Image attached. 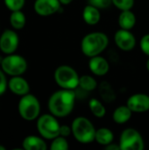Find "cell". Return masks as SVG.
Here are the masks:
<instances>
[{"instance_id": "obj_14", "label": "cell", "mask_w": 149, "mask_h": 150, "mask_svg": "<svg viewBox=\"0 0 149 150\" xmlns=\"http://www.w3.org/2000/svg\"><path fill=\"white\" fill-rule=\"evenodd\" d=\"M8 87L12 93L18 96H24L29 93L30 86L28 82L21 76H13L8 83Z\"/></svg>"}, {"instance_id": "obj_9", "label": "cell", "mask_w": 149, "mask_h": 150, "mask_svg": "<svg viewBox=\"0 0 149 150\" xmlns=\"http://www.w3.org/2000/svg\"><path fill=\"white\" fill-rule=\"evenodd\" d=\"M114 42L116 46L122 51H131L136 47L135 35L130 31L126 29H119L114 34Z\"/></svg>"}, {"instance_id": "obj_2", "label": "cell", "mask_w": 149, "mask_h": 150, "mask_svg": "<svg viewBox=\"0 0 149 150\" xmlns=\"http://www.w3.org/2000/svg\"><path fill=\"white\" fill-rule=\"evenodd\" d=\"M109 42V38L105 33L92 32L82 39L81 51L89 58L100 55L107 48Z\"/></svg>"}, {"instance_id": "obj_19", "label": "cell", "mask_w": 149, "mask_h": 150, "mask_svg": "<svg viewBox=\"0 0 149 150\" xmlns=\"http://www.w3.org/2000/svg\"><path fill=\"white\" fill-rule=\"evenodd\" d=\"M114 134L113 132L107 127H100L96 130L95 134V142L97 144L105 147L106 145L113 142Z\"/></svg>"}, {"instance_id": "obj_16", "label": "cell", "mask_w": 149, "mask_h": 150, "mask_svg": "<svg viewBox=\"0 0 149 150\" xmlns=\"http://www.w3.org/2000/svg\"><path fill=\"white\" fill-rule=\"evenodd\" d=\"M118 24L122 29L132 30L136 25V15L131 10L120 11L118 18Z\"/></svg>"}, {"instance_id": "obj_31", "label": "cell", "mask_w": 149, "mask_h": 150, "mask_svg": "<svg viewBox=\"0 0 149 150\" xmlns=\"http://www.w3.org/2000/svg\"><path fill=\"white\" fill-rule=\"evenodd\" d=\"M105 150H119L120 149V147H119V144H117V143H114V142H112L108 145H106L105 147Z\"/></svg>"}, {"instance_id": "obj_23", "label": "cell", "mask_w": 149, "mask_h": 150, "mask_svg": "<svg viewBox=\"0 0 149 150\" xmlns=\"http://www.w3.org/2000/svg\"><path fill=\"white\" fill-rule=\"evenodd\" d=\"M98 86L97 80L90 75H83L80 76L79 87L85 91H92Z\"/></svg>"}, {"instance_id": "obj_20", "label": "cell", "mask_w": 149, "mask_h": 150, "mask_svg": "<svg viewBox=\"0 0 149 150\" xmlns=\"http://www.w3.org/2000/svg\"><path fill=\"white\" fill-rule=\"evenodd\" d=\"M99 93L101 98L106 103H112L116 99L115 91L108 82H102L99 84Z\"/></svg>"}, {"instance_id": "obj_33", "label": "cell", "mask_w": 149, "mask_h": 150, "mask_svg": "<svg viewBox=\"0 0 149 150\" xmlns=\"http://www.w3.org/2000/svg\"><path fill=\"white\" fill-rule=\"evenodd\" d=\"M146 68H147L148 71L149 72V56H148V61H147V62H146Z\"/></svg>"}, {"instance_id": "obj_8", "label": "cell", "mask_w": 149, "mask_h": 150, "mask_svg": "<svg viewBox=\"0 0 149 150\" xmlns=\"http://www.w3.org/2000/svg\"><path fill=\"white\" fill-rule=\"evenodd\" d=\"M2 70L11 76L23 75L27 69L26 60L18 54H7L1 62Z\"/></svg>"}, {"instance_id": "obj_26", "label": "cell", "mask_w": 149, "mask_h": 150, "mask_svg": "<svg viewBox=\"0 0 149 150\" xmlns=\"http://www.w3.org/2000/svg\"><path fill=\"white\" fill-rule=\"evenodd\" d=\"M25 0H4V4L11 11H19L25 5Z\"/></svg>"}, {"instance_id": "obj_5", "label": "cell", "mask_w": 149, "mask_h": 150, "mask_svg": "<svg viewBox=\"0 0 149 150\" xmlns=\"http://www.w3.org/2000/svg\"><path fill=\"white\" fill-rule=\"evenodd\" d=\"M36 127L40 136L46 140L52 141L60 135L61 125L57 120V117L51 113L40 116L37 120Z\"/></svg>"}, {"instance_id": "obj_34", "label": "cell", "mask_w": 149, "mask_h": 150, "mask_svg": "<svg viewBox=\"0 0 149 150\" xmlns=\"http://www.w3.org/2000/svg\"><path fill=\"white\" fill-rule=\"evenodd\" d=\"M0 150H5V148L2 145H0Z\"/></svg>"}, {"instance_id": "obj_11", "label": "cell", "mask_w": 149, "mask_h": 150, "mask_svg": "<svg viewBox=\"0 0 149 150\" xmlns=\"http://www.w3.org/2000/svg\"><path fill=\"white\" fill-rule=\"evenodd\" d=\"M33 8L38 15L47 17L58 12L61 9V4L59 0H35Z\"/></svg>"}, {"instance_id": "obj_18", "label": "cell", "mask_w": 149, "mask_h": 150, "mask_svg": "<svg viewBox=\"0 0 149 150\" xmlns=\"http://www.w3.org/2000/svg\"><path fill=\"white\" fill-rule=\"evenodd\" d=\"M133 115V111L126 105L118 106L112 113V120L118 125H124L130 120Z\"/></svg>"}, {"instance_id": "obj_21", "label": "cell", "mask_w": 149, "mask_h": 150, "mask_svg": "<svg viewBox=\"0 0 149 150\" xmlns=\"http://www.w3.org/2000/svg\"><path fill=\"white\" fill-rule=\"evenodd\" d=\"M89 108L90 112L98 119L104 118L106 114V108L104 104L97 98H91L89 101Z\"/></svg>"}, {"instance_id": "obj_3", "label": "cell", "mask_w": 149, "mask_h": 150, "mask_svg": "<svg viewBox=\"0 0 149 150\" xmlns=\"http://www.w3.org/2000/svg\"><path fill=\"white\" fill-rule=\"evenodd\" d=\"M72 135L82 144H90L95 141L96 128L92 122L85 117L79 116L74 119L71 124Z\"/></svg>"}, {"instance_id": "obj_29", "label": "cell", "mask_w": 149, "mask_h": 150, "mask_svg": "<svg viewBox=\"0 0 149 150\" xmlns=\"http://www.w3.org/2000/svg\"><path fill=\"white\" fill-rule=\"evenodd\" d=\"M7 81H6V77L4 76V72L3 70H0V96H2L6 89H7Z\"/></svg>"}, {"instance_id": "obj_32", "label": "cell", "mask_w": 149, "mask_h": 150, "mask_svg": "<svg viewBox=\"0 0 149 150\" xmlns=\"http://www.w3.org/2000/svg\"><path fill=\"white\" fill-rule=\"evenodd\" d=\"M60 3L61 4V5H68L70 4L74 0H59Z\"/></svg>"}, {"instance_id": "obj_7", "label": "cell", "mask_w": 149, "mask_h": 150, "mask_svg": "<svg viewBox=\"0 0 149 150\" xmlns=\"http://www.w3.org/2000/svg\"><path fill=\"white\" fill-rule=\"evenodd\" d=\"M119 144L122 150H143L145 149V142L141 134L133 127H128L122 131Z\"/></svg>"}, {"instance_id": "obj_27", "label": "cell", "mask_w": 149, "mask_h": 150, "mask_svg": "<svg viewBox=\"0 0 149 150\" xmlns=\"http://www.w3.org/2000/svg\"><path fill=\"white\" fill-rule=\"evenodd\" d=\"M88 4H91L97 8L100 9H106L112 4V0H88Z\"/></svg>"}, {"instance_id": "obj_22", "label": "cell", "mask_w": 149, "mask_h": 150, "mask_svg": "<svg viewBox=\"0 0 149 150\" xmlns=\"http://www.w3.org/2000/svg\"><path fill=\"white\" fill-rule=\"evenodd\" d=\"M25 22H26L25 15L20 10L11 11V14L10 16V23L14 29L16 30L22 29L25 25Z\"/></svg>"}, {"instance_id": "obj_25", "label": "cell", "mask_w": 149, "mask_h": 150, "mask_svg": "<svg viewBox=\"0 0 149 150\" xmlns=\"http://www.w3.org/2000/svg\"><path fill=\"white\" fill-rule=\"evenodd\" d=\"M112 4L120 11L132 10L134 6L135 0H112Z\"/></svg>"}, {"instance_id": "obj_17", "label": "cell", "mask_w": 149, "mask_h": 150, "mask_svg": "<svg viewBox=\"0 0 149 150\" xmlns=\"http://www.w3.org/2000/svg\"><path fill=\"white\" fill-rule=\"evenodd\" d=\"M22 146L25 150H46L47 149L44 138L36 135H29L25 137L22 142Z\"/></svg>"}, {"instance_id": "obj_28", "label": "cell", "mask_w": 149, "mask_h": 150, "mask_svg": "<svg viewBox=\"0 0 149 150\" xmlns=\"http://www.w3.org/2000/svg\"><path fill=\"white\" fill-rule=\"evenodd\" d=\"M140 47L144 54L149 56V33L142 36L140 41Z\"/></svg>"}, {"instance_id": "obj_1", "label": "cell", "mask_w": 149, "mask_h": 150, "mask_svg": "<svg viewBox=\"0 0 149 150\" xmlns=\"http://www.w3.org/2000/svg\"><path fill=\"white\" fill-rule=\"evenodd\" d=\"M76 98L74 90L61 89L50 96L47 102L48 110L57 118L68 117L74 110Z\"/></svg>"}, {"instance_id": "obj_30", "label": "cell", "mask_w": 149, "mask_h": 150, "mask_svg": "<svg viewBox=\"0 0 149 150\" xmlns=\"http://www.w3.org/2000/svg\"><path fill=\"white\" fill-rule=\"evenodd\" d=\"M72 134V129L71 127L67 126V125H61V128H60V135L68 138V136H70Z\"/></svg>"}, {"instance_id": "obj_10", "label": "cell", "mask_w": 149, "mask_h": 150, "mask_svg": "<svg viewBox=\"0 0 149 150\" xmlns=\"http://www.w3.org/2000/svg\"><path fill=\"white\" fill-rule=\"evenodd\" d=\"M19 43L18 33L12 30H5L0 37V49L6 54H13Z\"/></svg>"}, {"instance_id": "obj_6", "label": "cell", "mask_w": 149, "mask_h": 150, "mask_svg": "<svg viewBox=\"0 0 149 150\" xmlns=\"http://www.w3.org/2000/svg\"><path fill=\"white\" fill-rule=\"evenodd\" d=\"M18 108L20 116L25 120L31 121L40 117V104L39 99L32 94L28 93L22 96Z\"/></svg>"}, {"instance_id": "obj_4", "label": "cell", "mask_w": 149, "mask_h": 150, "mask_svg": "<svg viewBox=\"0 0 149 150\" xmlns=\"http://www.w3.org/2000/svg\"><path fill=\"white\" fill-rule=\"evenodd\" d=\"M54 78L61 89L76 90L79 87L80 76L76 70L69 65H61L54 70Z\"/></svg>"}, {"instance_id": "obj_24", "label": "cell", "mask_w": 149, "mask_h": 150, "mask_svg": "<svg viewBox=\"0 0 149 150\" xmlns=\"http://www.w3.org/2000/svg\"><path fill=\"white\" fill-rule=\"evenodd\" d=\"M69 149L68 142L66 137L59 135L52 140L50 149L52 150H68Z\"/></svg>"}, {"instance_id": "obj_13", "label": "cell", "mask_w": 149, "mask_h": 150, "mask_svg": "<svg viewBox=\"0 0 149 150\" xmlns=\"http://www.w3.org/2000/svg\"><path fill=\"white\" fill-rule=\"evenodd\" d=\"M88 66L90 72L97 76H104L110 70L109 62L101 55L90 57Z\"/></svg>"}, {"instance_id": "obj_12", "label": "cell", "mask_w": 149, "mask_h": 150, "mask_svg": "<svg viewBox=\"0 0 149 150\" xmlns=\"http://www.w3.org/2000/svg\"><path fill=\"white\" fill-rule=\"evenodd\" d=\"M126 105L133 112L142 113L149 111V96L146 93H135L130 96L126 101Z\"/></svg>"}, {"instance_id": "obj_15", "label": "cell", "mask_w": 149, "mask_h": 150, "mask_svg": "<svg viewBox=\"0 0 149 150\" xmlns=\"http://www.w3.org/2000/svg\"><path fill=\"white\" fill-rule=\"evenodd\" d=\"M83 19L89 25H96L101 19L100 10L91 4H87L83 10Z\"/></svg>"}]
</instances>
